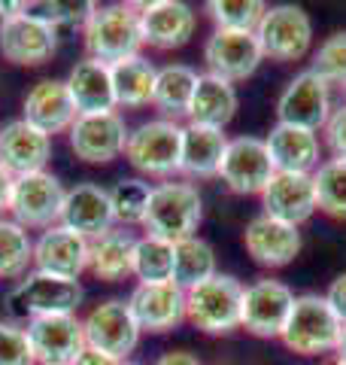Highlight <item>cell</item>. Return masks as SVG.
Segmentation results:
<instances>
[{
	"label": "cell",
	"mask_w": 346,
	"mask_h": 365,
	"mask_svg": "<svg viewBox=\"0 0 346 365\" xmlns=\"http://www.w3.org/2000/svg\"><path fill=\"white\" fill-rule=\"evenodd\" d=\"M83 34H85L88 58L103 64H119L125 58H134L143 49L140 9L131 4L98 6L88 16Z\"/></svg>",
	"instance_id": "6da1fadb"
},
{
	"label": "cell",
	"mask_w": 346,
	"mask_h": 365,
	"mask_svg": "<svg viewBox=\"0 0 346 365\" xmlns=\"http://www.w3.org/2000/svg\"><path fill=\"white\" fill-rule=\"evenodd\" d=\"M204 220V201L201 192L192 182H161L152 189L149 207L143 216L146 235L161 237V241H186L194 237Z\"/></svg>",
	"instance_id": "7a4b0ae2"
},
{
	"label": "cell",
	"mask_w": 346,
	"mask_h": 365,
	"mask_svg": "<svg viewBox=\"0 0 346 365\" xmlns=\"http://www.w3.org/2000/svg\"><path fill=\"white\" fill-rule=\"evenodd\" d=\"M243 283L231 274H213L186 292V319L204 335H231L240 329Z\"/></svg>",
	"instance_id": "3957f363"
},
{
	"label": "cell",
	"mask_w": 346,
	"mask_h": 365,
	"mask_svg": "<svg viewBox=\"0 0 346 365\" xmlns=\"http://www.w3.org/2000/svg\"><path fill=\"white\" fill-rule=\"evenodd\" d=\"M340 332L343 323L331 311L325 295L307 292V295H295L292 314H288L280 338L298 356H322V353H334Z\"/></svg>",
	"instance_id": "277c9868"
},
{
	"label": "cell",
	"mask_w": 346,
	"mask_h": 365,
	"mask_svg": "<svg viewBox=\"0 0 346 365\" xmlns=\"http://www.w3.org/2000/svg\"><path fill=\"white\" fill-rule=\"evenodd\" d=\"M125 158L146 177H173L179 174L182 158V125L170 119H149L128 131Z\"/></svg>",
	"instance_id": "5b68a950"
},
{
	"label": "cell",
	"mask_w": 346,
	"mask_h": 365,
	"mask_svg": "<svg viewBox=\"0 0 346 365\" xmlns=\"http://www.w3.org/2000/svg\"><path fill=\"white\" fill-rule=\"evenodd\" d=\"M258 46L264 58L271 61H301L313 46V21H310L307 9L298 4H276L268 6L261 25L256 28Z\"/></svg>",
	"instance_id": "8992f818"
},
{
	"label": "cell",
	"mask_w": 346,
	"mask_h": 365,
	"mask_svg": "<svg viewBox=\"0 0 346 365\" xmlns=\"http://www.w3.org/2000/svg\"><path fill=\"white\" fill-rule=\"evenodd\" d=\"M83 287L79 280H61L52 274H25L13 292H9V311L16 317H52V314H76V307L83 304Z\"/></svg>",
	"instance_id": "52a82bcc"
},
{
	"label": "cell",
	"mask_w": 346,
	"mask_h": 365,
	"mask_svg": "<svg viewBox=\"0 0 346 365\" xmlns=\"http://www.w3.org/2000/svg\"><path fill=\"white\" fill-rule=\"evenodd\" d=\"M67 189L61 180L49 170H37L28 177H16L13 182V198H9V213L21 228H52L61 225Z\"/></svg>",
	"instance_id": "ba28073f"
},
{
	"label": "cell",
	"mask_w": 346,
	"mask_h": 365,
	"mask_svg": "<svg viewBox=\"0 0 346 365\" xmlns=\"http://www.w3.org/2000/svg\"><path fill=\"white\" fill-rule=\"evenodd\" d=\"M83 332H85V347L107 353V356L119 362H125V356H131L137 344H140V326L134 323L131 307L125 299H110L98 304L83 319Z\"/></svg>",
	"instance_id": "9c48e42d"
},
{
	"label": "cell",
	"mask_w": 346,
	"mask_h": 365,
	"mask_svg": "<svg viewBox=\"0 0 346 365\" xmlns=\"http://www.w3.org/2000/svg\"><path fill=\"white\" fill-rule=\"evenodd\" d=\"M331 86L313 71H301L276 101V119L295 128L319 131L331 119Z\"/></svg>",
	"instance_id": "30bf717a"
},
{
	"label": "cell",
	"mask_w": 346,
	"mask_h": 365,
	"mask_svg": "<svg viewBox=\"0 0 346 365\" xmlns=\"http://www.w3.org/2000/svg\"><path fill=\"white\" fill-rule=\"evenodd\" d=\"M295 292L283 280H256L243 289L240 304V329H246L256 338H280L285 319L292 314Z\"/></svg>",
	"instance_id": "8fae6325"
},
{
	"label": "cell",
	"mask_w": 346,
	"mask_h": 365,
	"mask_svg": "<svg viewBox=\"0 0 346 365\" xmlns=\"http://www.w3.org/2000/svg\"><path fill=\"white\" fill-rule=\"evenodd\" d=\"M28 341L33 359L40 365H73V359L85 350L83 319L76 314H52L28 319Z\"/></svg>",
	"instance_id": "7c38bea8"
},
{
	"label": "cell",
	"mask_w": 346,
	"mask_h": 365,
	"mask_svg": "<svg viewBox=\"0 0 346 365\" xmlns=\"http://www.w3.org/2000/svg\"><path fill=\"white\" fill-rule=\"evenodd\" d=\"M204 61L213 76L234 86L258 71L264 52L256 31H213V37L204 43Z\"/></svg>",
	"instance_id": "4fadbf2b"
},
{
	"label": "cell",
	"mask_w": 346,
	"mask_h": 365,
	"mask_svg": "<svg viewBox=\"0 0 346 365\" xmlns=\"http://www.w3.org/2000/svg\"><path fill=\"white\" fill-rule=\"evenodd\" d=\"M273 174L276 170L271 165L264 140H258V137H234V140H228L219 177H222V182L231 192H237V195H261Z\"/></svg>",
	"instance_id": "5bb4252c"
},
{
	"label": "cell",
	"mask_w": 346,
	"mask_h": 365,
	"mask_svg": "<svg viewBox=\"0 0 346 365\" xmlns=\"http://www.w3.org/2000/svg\"><path fill=\"white\" fill-rule=\"evenodd\" d=\"M131 317L140 326V332H173L186 319V289L177 283H137L131 299Z\"/></svg>",
	"instance_id": "9a60e30c"
},
{
	"label": "cell",
	"mask_w": 346,
	"mask_h": 365,
	"mask_svg": "<svg viewBox=\"0 0 346 365\" xmlns=\"http://www.w3.org/2000/svg\"><path fill=\"white\" fill-rule=\"evenodd\" d=\"M128 143V128L119 113H98V116H76L70 125V150L88 165H107L119 158Z\"/></svg>",
	"instance_id": "2e32d148"
},
{
	"label": "cell",
	"mask_w": 346,
	"mask_h": 365,
	"mask_svg": "<svg viewBox=\"0 0 346 365\" xmlns=\"http://www.w3.org/2000/svg\"><path fill=\"white\" fill-rule=\"evenodd\" d=\"M91 241L70 232L67 225H52L33 244V268L40 274H52L61 280H79V274L88 268Z\"/></svg>",
	"instance_id": "e0dca14e"
},
{
	"label": "cell",
	"mask_w": 346,
	"mask_h": 365,
	"mask_svg": "<svg viewBox=\"0 0 346 365\" xmlns=\"http://www.w3.org/2000/svg\"><path fill=\"white\" fill-rule=\"evenodd\" d=\"M55 49H58V31L43 25L40 19L19 13L0 25V55L9 64L37 67L49 61Z\"/></svg>",
	"instance_id": "ac0fdd59"
},
{
	"label": "cell",
	"mask_w": 346,
	"mask_h": 365,
	"mask_svg": "<svg viewBox=\"0 0 346 365\" xmlns=\"http://www.w3.org/2000/svg\"><path fill=\"white\" fill-rule=\"evenodd\" d=\"M243 247L252 262H258L261 268H285L301 253V232H298V225L261 213L246 225Z\"/></svg>",
	"instance_id": "d6986e66"
},
{
	"label": "cell",
	"mask_w": 346,
	"mask_h": 365,
	"mask_svg": "<svg viewBox=\"0 0 346 365\" xmlns=\"http://www.w3.org/2000/svg\"><path fill=\"white\" fill-rule=\"evenodd\" d=\"M140 9V31L143 46L152 49H179L194 34V13L182 0H152V4L137 6Z\"/></svg>",
	"instance_id": "ffe728a7"
},
{
	"label": "cell",
	"mask_w": 346,
	"mask_h": 365,
	"mask_svg": "<svg viewBox=\"0 0 346 365\" xmlns=\"http://www.w3.org/2000/svg\"><path fill=\"white\" fill-rule=\"evenodd\" d=\"M52 155V137H46L25 119L6 122L0 128V168L13 177H28L46 170Z\"/></svg>",
	"instance_id": "44dd1931"
},
{
	"label": "cell",
	"mask_w": 346,
	"mask_h": 365,
	"mask_svg": "<svg viewBox=\"0 0 346 365\" xmlns=\"http://www.w3.org/2000/svg\"><path fill=\"white\" fill-rule=\"evenodd\" d=\"M112 222L115 216H112L110 189L98 186V182H79V186L67 189L61 225L88 237V241H95V237L112 232Z\"/></svg>",
	"instance_id": "7402d4cb"
},
{
	"label": "cell",
	"mask_w": 346,
	"mask_h": 365,
	"mask_svg": "<svg viewBox=\"0 0 346 365\" xmlns=\"http://www.w3.org/2000/svg\"><path fill=\"white\" fill-rule=\"evenodd\" d=\"M264 216L288 225H304L316 213L313 174H273L261 192Z\"/></svg>",
	"instance_id": "603a6c76"
},
{
	"label": "cell",
	"mask_w": 346,
	"mask_h": 365,
	"mask_svg": "<svg viewBox=\"0 0 346 365\" xmlns=\"http://www.w3.org/2000/svg\"><path fill=\"white\" fill-rule=\"evenodd\" d=\"M21 110H25L21 119H25L28 125H33L37 131H43L46 137L70 131V125L79 116L64 79H43V83H37L28 91L25 107Z\"/></svg>",
	"instance_id": "cb8c5ba5"
},
{
	"label": "cell",
	"mask_w": 346,
	"mask_h": 365,
	"mask_svg": "<svg viewBox=\"0 0 346 365\" xmlns=\"http://www.w3.org/2000/svg\"><path fill=\"white\" fill-rule=\"evenodd\" d=\"M264 146H268V155H271V165L276 174H313L319 165L316 131L276 122Z\"/></svg>",
	"instance_id": "d4e9b609"
},
{
	"label": "cell",
	"mask_w": 346,
	"mask_h": 365,
	"mask_svg": "<svg viewBox=\"0 0 346 365\" xmlns=\"http://www.w3.org/2000/svg\"><path fill=\"white\" fill-rule=\"evenodd\" d=\"M70 101L79 116H98V113H115V95H112V76L110 64L85 58L79 61L70 76L64 79Z\"/></svg>",
	"instance_id": "484cf974"
},
{
	"label": "cell",
	"mask_w": 346,
	"mask_h": 365,
	"mask_svg": "<svg viewBox=\"0 0 346 365\" xmlns=\"http://www.w3.org/2000/svg\"><path fill=\"white\" fill-rule=\"evenodd\" d=\"M228 150V137L219 128H204V125H186L182 128V158H179V174L194 180H210L219 177L222 155Z\"/></svg>",
	"instance_id": "4316f807"
},
{
	"label": "cell",
	"mask_w": 346,
	"mask_h": 365,
	"mask_svg": "<svg viewBox=\"0 0 346 365\" xmlns=\"http://www.w3.org/2000/svg\"><path fill=\"white\" fill-rule=\"evenodd\" d=\"M237 88L219 79L213 73H201L198 88H194L192 107H189V122L204 125V128H219L225 131V125L237 116Z\"/></svg>",
	"instance_id": "83f0119b"
},
{
	"label": "cell",
	"mask_w": 346,
	"mask_h": 365,
	"mask_svg": "<svg viewBox=\"0 0 346 365\" xmlns=\"http://www.w3.org/2000/svg\"><path fill=\"white\" fill-rule=\"evenodd\" d=\"M134 250H137V237L128 228H112V232L91 241L88 268L98 280L119 283L128 274H134Z\"/></svg>",
	"instance_id": "f1b7e54d"
},
{
	"label": "cell",
	"mask_w": 346,
	"mask_h": 365,
	"mask_svg": "<svg viewBox=\"0 0 346 365\" xmlns=\"http://www.w3.org/2000/svg\"><path fill=\"white\" fill-rule=\"evenodd\" d=\"M201 73L189 64H167L161 67L155 76V91H152V104L164 113V119L177 122L179 116H189L194 88H198Z\"/></svg>",
	"instance_id": "f546056e"
},
{
	"label": "cell",
	"mask_w": 346,
	"mask_h": 365,
	"mask_svg": "<svg viewBox=\"0 0 346 365\" xmlns=\"http://www.w3.org/2000/svg\"><path fill=\"white\" fill-rule=\"evenodd\" d=\"M110 76H112V95H115V107H146L152 104V91H155V64L146 61L143 55L125 58L119 64H110Z\"/></svg>",
	"instance_id": "4dcf8cb0"
},
{
	"label": "cell",
	"mask_w": 346,
	"mask_h": 365,
	"mask_svg": "<svg viewBox=\"0 0 346 365\" xmlns=\"http://www.w3.org/2000/svg\"><path fill=\"white\" fill-rule=\"evenodd\" d=\"M216 274V253L204 237H186L173 244V283L179 289H192L198 283L210 280Z\"/></svg>",
	"instance_id": "1f68e13d"
},
{
	"label": "cell",
	"mask_w": 346,
	"mask_h": 365,
	"mask_svg": "<svg viewBox=\"0 0 346 365\" xmlns=\"http://www.w3.org/2000/svg\"><path fill=\"white\" fill-rule=\"evenodd\" d=\"M316 210L331 220H346V158H328L313 170Z\"/></svg>",
	"instance_id": "d6a6232c"
},
{
	"label": "cell",
	"mask_w": 346,
	"mask_h": 365,
	"mask_svg": "<svg viewBox=\"0 0 346 365\" xmlns=\"http://www.w3.org/2000/svg\"><path fill=\"white\" fill-rule=\"evenodd\" d=\"M33 265V241L28 228H21L16 220L0 216V277L16 280L25 277Z\"/></svg>",
	"instance_id": "836d02e7"
},
{
	"label": "cell",
	"mask_w": 346,
	"mask_h": 365,
	"mask_svg": "<svg viewBox=\"0 0 346 365\" xmlns=\"http://www.w3.org/2000/svg\"><path fill=\"white\" fill-rule=\"evenodd\" d=\"M134 277L140 283H170L173 280V244L161 237H137Z\"/></svg>",
	"instance_id": "e575fe53"
},
{
	"label": "cell",
	"mask_w": 346,
	"mask_h": 365,
	"mask_svg": "<svg viewBox=\"0 0 346 365\" xmlns=\"http://www.w3.org/2000/svg\"><path fill=\"white\" fill-rule=\"evenodd\" d=\"M98 9V4H91V0H67V4H49V0H31V4H21V13L31 16V19H40L43 25H49L52 31H70V28H85L88 16Z\"/></svg>",
	"instance_id": "d590c367"
},
{
	"label": "cell",
	"mask_w": 346,
	"mask_h": 365,
	"mask_svg": "<svg viewBox=\"0 0 346 365\" xmlns=\"http://www.w3.org/2000/svg\"><path fill=\"white\" fill-rule=\"evenodd\" d=\"M206 13L216 21V31H256L268 6L261 0H210Z\"/></svg>",
	"instance_id": "8d00e7d4"
},
{
	"label": "cell",
	"mask_w": 346,
	"mask_h": 365,
	"mask_svg": "<svg viewBox=\"0 0 346 365\" xmlns=\"http://www.w3.org/2000/svg\"><path fill=\"white\" fill-rule=\"evenodd\" d=\"M152 198V186L143 180H122L110 189V201H112V216L122 225H143V216Z\"/></svg>",
	"instance_id": "74e56055"
},
{
	"label": "cell",
	"mask_w": 346,
	"mask_h": 365,
	"mask_svg": "<svg viewBox=\"0 0 346 365\" xmlns=\"http://www.w3.org/2000/svg\"><path fill=\"white\" fill-rule=\"evenodd\" d=\"M310 71L319 79H325L328 86L346 88V31H337L328 40H322V46L313 52Z\"/></svg>",
	"instance_id": "f35d334b"
},
{
	"label": "cell",
	"mask_w": 346,
	"mask_h": 365,
	"mask_svg": "<svg viewBox=\"0 0 346 365\" xmlns=\"http://www.w3.org/2000/svg\"><path fill=\"white\" fill-rule=\"evenodd\" d=\"M0 365H37L25 329L0 323Z\"/></svg>",
	"instance_id": "ab89813d"
},
{
	"label": "cell",
	"mask_w": 346,
	"mask_h": 365,
	"mask_svg": "<svg viewBox=\"0 0 346 365\" xmlns=\"http://www.w3.org/2000/svg\"><path fill=\"white\" fill-rule=\"evenodd\" d=\"M325 140L331 146L334 158H346V104L331 113V119L325 125Z\"/></svg>",
	"instance_id": "60d3db41"
},
{
	"label": "cell",
	"mask_w": 346,
	"mask_h": 365,
	"mask_svg": "<svg viewBox=\"0 0 346 365\" xmlns=\"http://www.w3.org/2000/svg\"><path fill=\"white\" fill-rule=\"evenodd\" d=\"M325 302L331 304V311L337 314V319L346 326V274H337V277L331 280V287L325 292Z\"/></svg>",
	"instance_id": "b9f144b4"
},
{
	"label": "cell",
	"mask_w": 346,
	"mask_h": 365,
	"mask_svg": "<svg viewBox=\"0 0 346 365\" xmlns=\"http://www.w3.org/2000/svg\"><path fill=\"white\" fill-rule=\"evenodd\" d=\"M73 365H122V362H119V359H112V356H107V353H100V350L85 347V350L73 359Z\"/></svg>",
	"instance_id": "7bdbcfd3"
},
{
	"label": "cell",
	"mask_w": 346,
	"mask_h": 365,
	"mask_svg": "<svg viewBox=\"0 0 346 365\" xmlns=\"http://www.w3.org/2000/svg\"><path fill=\"white\" fill-rule=\"evenodd\" d=\"M155 365H201V359L189 350H173V353H164Z\"/></svg>",
	"instance_id": "ee69618b"
},
{
	"label": "cell",
	"mask_w": 346,
	"mask_h": 365,
	"mask_svg": "<svg viewBox=\"0 0 346 365\" xmlns=\"http://www.w3.org/2000/svg\"><path fill=\"white\" fill-rule=\"evenodd\" d=\"M13 182H16V177L6 174V170L0 168V216L9 210V198H13Z\"/></svg>",
	"instance_id": "f6af8a7d"
},
{
	"label": "cell",
	"mask_w": 346,
	"mask_h": 365,
	"mask_svg": "<svg viewBox=\"0 0 346 365\" xmlns=\"http://www.w3.org/2000/svg\"><path fill=\"white\" fill-rule=\"evenodd\" d=\"M19 13H21V4H4V0H0V25L9 21L13 16H19Z\"/></svg>",
	"instance_id": "bcb514c9"
},
{
	"label": "cell",
	"mask_w": 346,
	"mask_h": 365,
	"mask_svg": "<svg viewBox=\"0 0 346 365\" xmlns=\"http://www.w3.org/2000/svg\"><path fill=\"white\" fill-rule=\"evenodd\" d=\"M334 353H337V359H340V362H346V326H343L340 341H337V347H334Z\"/></svg>",
	"instance_id": "7dc6e473"
},
{
	"label": "cell",
	"mask_w": 346,
	"mask_h": 365,
	"mask_svg": "<svg viewBox=\"0 0 346 365\" xmlns=\"http://www.w3.org/2000/svg\"><path fill=\"white\" fill-rule=\"evenodd\" d=\"M322 365H346V362H340L337 356H334V359H325V362H322Z\"/></svg>",
	"instance_id": "c3c4849f"
},
{
	"label": "cell",
	"mask_w": 346,
	"mask_h": 365,
	"mask_svg": "<svg viewBox=\"0 0 346 365\" xmlns=\"http://www.w3.org/2000/svg\"><path fill=\"white\" fill-rule=\"evenodd\" d=\"M122 365H137V362H122Z\"/></svg>",
	"instance_id": "681fc988"
}]
</instances>
